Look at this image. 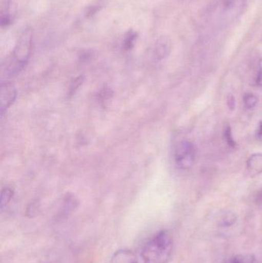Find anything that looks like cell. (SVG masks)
Returning a JSON list of instances; mask_svg holds the SVG:
<instances>
[{"label":"cell","instance_id":"cell-1","mask_svg":"<svg viewBox=\"0 0 262 263\" xmlns=\"http://www.w3.org/2000/svg\"><path fill=\"white\" fill-rule=\"evenodd\" d=\"M32 43V30L26 29L18 38L11 57L2 65V77L8 79L23 70L29 60Z\"/></svg>","mask_w":262,"mask_h":263},{"label":"cell","instance_id":"cell-2","mask_svg":"<svg viewBox=\"0 0 262 263\" xmlns=\"http://www.w3.org/2000/svg\"><path fill=\"white\" fill-rule=\"evenodd\" d=\"M173 250V239L167 231L158 232L143 247L142 258L144 263H168Z\"/></svg>","mask_w":262,"mask_h":263},{"label":"cell","instance_id":"cell-3","mask_svg":"<svg viewBox=\"0 0 262 263\" xmlns=\"http://www.w3.org/2000/svg\"><path fill=\"white\" fill-rule=\"evenodd\" d=\"M174 159L177 166L181 170L192 168L195 159V145L186 140L178 142L174 150Z\"/></svg>","mask_w":262,"mask_h":263},{"label":"cell","instance_id":"cell-4","mask_svg":"<svg viewBox=\"0 0 262 263\" xmlns=\"http://www.w3.org/2000/svg\"><path fill=\"white\" fill-rule=\"evenodd\" d=\"M16 97V90L14 86L9 83H2L1 92H0V106L1 114L3 116L8 108L15 101Z\"/></svg>","mask_w":262,"mask_h":263},{"label":"cell","instance_id":"cell-5","mask_svg":"<svg viewBox=\"0 0 262 263\" xmlns=\"http://www.w3.org/2000/svg\"><path fill=\"white\" fill-rule=\"evenodd\" d=\"M15 15V6L10 0H5L2 3L0 10V23L3 27L12 24Z\"/></svg>","mask_w":262,"mask_h":263},{"label":"cell","instance_id":"cell-6","mask_svg":"<svg viewBox=\"0 0 262 263\" xmlns=\"http://www.w3.org/2000/svg\"><path fill=\"white\" fill-rule=\"evenodd\" d=\"M172 50V42L168 36H161L157 40L155 46V57L158 60L167 58Z\"/></svg>","mask_w":262,"mask_h":263},{"label":"cell","instance_id":"cell-7","mask_svg":"<svg viewBox=\"0 0 262 263\" xmlns=\"http://www.w3.org/2000/svg\"><path fill=\"white\" fill-rule=\"evenodd\" d=\"M110 263H138V260L133 252L124 249L114 253Z\"/></svg>","mask_w":262,"mask_h":263},{"label":"cell","instance_id":"cell-8","mask_svg":"<svg viewBox=\"0 0 262 263\" xmlns=\"http://www.w3.org/2000/svg\"><path fill=\"white\" fill-rule=\"evenodd\" d=\"M247 170L252 176L262 173V153H255L250 156L247 161Z\"/></svg>","mask_w":262,"mask_h":263},{"label":"cell","instance_id":"cell-9","mask_svg":"<svg viewBox=\"0 0 262 263\" xmlns=\"http://www.w3.org/2000/svg\"><path fill=\"white\" fill-rule=\"evenodd\" d=\"M13 190L9 187L3 189L1 193V210H4L13 197Z\"/></svg>","mask_w":262,"mask_h":263},{"label":"cell","instance_id":"cell-10","mask_svg":"<svg viewBox=\"0 0 262 263\" xmlns=\"http://www.w3.org/2000/svg\"><path fill=\"white\" fill-rule=\"evenodd\" d=\"M137 39V33L134 31L130 30L127 32L124 40H123V48L125 50H130L135 45V40Z\"/></svg>","mask_w":262,"mask_h":263},{"label":"cell","instance_id":"cell-11","mask_svg":"<svg viewBox=\"0 0 262 263\" xmlns=\"http://www.w3.org/2000/svg\"><path fill=\"white\" fill-rule=\"evenodd\" d=\"M236 219L237 217L235 214L229 212V213H226V214H225V216H223L220 225H221V227H230V226H232L235 223Z\"/></svg>","mask_w":262,"mask_h":263},{"label":"cell","instance_id":"cell-12","mask_svg":"<svg viewBox=\"0 0 262 263\" xmlns=\"http://www.w3.org/2000/svg\"><path fill=\"white\" fill-rule=\"evenodd\" d=\"M258 97L253 94H246L244 97V104L247 109H252L258 103Z\"/></svg>","mask_w":262,"mask_h":263},{"label":"cell","instance_id":"cell-13","mask_svg":"<svg viewBox=\"0 0 262 263\" xmlns=\"http://www.w3.org/2000/svg\"><path fill=\"white\" fill-rule=\"evenodd\" d=\"M255 259L252 256H238L232 257L229 263H254Z\"/></svg>","mask_w":262,"mask_h":263},{"label":"cell","instance_id":"cell-14","mask_svg":"<svg viewBox=\"0 0 262 263\" xmlns=\"http://www.w3.org/2000/svg\"><path fill=\"white\" fill-rule=\"evenodd\" d=\"M224 136L228 145L232 147V148H235L236 143H235V139L232 136V129H231L230 126H227L225 129Z\"/></svg>","mask_w":262,"mask_h":263},{"label":"cell","instance_id":"cell-15","mask_svg":"<svg viewBox=\"0 0 262 263\" xmlns=\"http://www.w3.org/2000/svg\"><path fill=\"white\" fill-rule=\"evenodd\" d=\"M111 96H112V91L110 89H103L99 93L100 100L102 101H106L111 98Z\"/></svg>","mask_w":262,"mask_h":263},{"label":"cell","instance_id":"cell-16","mask_svg":"<svg viewBox=\"0 0 262 263\" xmlns=\"http://www.w3.org/2000/svg\"><path fill=\"white\" fill-rule=\"evenodd\" d=\"M235 99L232 94H229L227 97V105L229 106V109L234 110L235 108Z\"/></svg>","mask_w":262,"mask_h":263},{"label":"cell","instance_id":"cell-17","mask_svg":"<svg viewBox=\"0 0 262 263\" xmlns=\"http://www.w3.org/2000/svg\"><path fill=\"white\" fill-rule=\"evenodd\" d=\"M257 86L262 87V60L259 63V68H258V74H257L256 78Z\"/></svg>","mask_w":262,"mask_h":263},{"label":"cell","instance_id":"cell-18","mask_svg":"<svg viewBox=\"0 0 262 263\" xmlns=\"http://www.w3.org/2000/svg\"><path fill=\"white\" fill-rule=\"evenodd\" d=\"M83 78L82 77H78L76 80L74 81L73 85H72V87H71V92L73 93L75 92V90H76L78 89V86L83 83Z\"/></svg>","mask_w":262,"mask_h":263},{"label":"cell","instance_id":"cell-19","mask_svg":"<svg viewBox=\"0 0 262 263\" xmlns=\"http://www.w3.org/2000/svg\"><path fill=\"white\" fill-rule=\"evenodd\" d=\"M258 136L259 138H262V121L260 123L259 127H258Z\"/></svg>","mask_w":262,"mask_h":263},{"label":"cell","instance_id":"cell-20","mask_svg":"<svg viewBox=\"0 0 262 263\" xmlns=\"http://www.w3.org/2000/svg\"><path fill=\"white\" fill-rule=\"evenodd\" d=\"M261 199H262V192H261Z\"/></svg>","mask_w":262,"mask_h":263}]
</instances>
